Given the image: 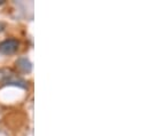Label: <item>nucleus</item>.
<instances>
[{
    "label": "nucleus",
    "instance_id": "1",
    "mask_svg": "<svg viewBox=\"0 0 148 136\" xmlns=\"http://www.w3.org/2000/svg\"><path fill=\"white\" fill-rule=\"evenodd\" d=\"M18 48V41L16 39H8L0 44V53L5 55L13 54Z\"/></svg>",
    "mask_w": 148,
    "mask_h": 136
},
{
    "label": "nucleus",
    "instance_id": "2",
    "mask_svg": "<svg viewBox=\"0 0 148 136\" xmlns=\"http://www.w3.org/2000/svg\"><path fill=\"white\" fill-rule=\"evenodd\" d=\"M3 82L6 84V85H14V86H18V87H21V88H27V81L25 80H23V79H21V78H17L16 75H14L13 73H10L5 80H3Z\"/></svg>",
    "mask_w": 148,
    "mask_h": 136
},
{
    "label": "nucleus",
    "instance_id": "3",
    "mask_svg": "<svg viewBox=\"0 0 148 136\" xmlns=\"http://www.w3.org/2000/svg\"><path fill=\"white\" fill-rule=\"evenodd\" d=\"M16 65H17V68L20 69L22 72H25V73H29V72H31V70H32V64H31V62H30L28 58H25V57L18 58V60L16 61Z\"/></svg>",
    "mask_w": 148,
    "mask_h": 136
},
{
    "label": "nucleus",
    "instance_id": "4",
    "mask_svg": "<svg viewBox=\"0 0 148 136\" xmlns=\"http://www.w3.org/2000/svg\"><path fill=\"white\" fill-rule=\"evenodd\" d=\"M3 29H5V24H3V23H1V22H0V32H1V31H2V30H3Z\"/></svg>",
    "mask_w": 148,
    "mask_h": 136
},
{
    "label": "nucleus",
    "instance_id": "5",
    "mask_svg": "<svg viewBox=\"0 0 148 136\" xmlns=\"http://www.w3.org/2000/svg\"><path fill=\"white\" fill-rule=\"evenodd\" d=\"M3 3V0H0V5H2Z\"/></svg>",
    "mask_w": 148,
    "mask_h": 136
}]
</instances>
